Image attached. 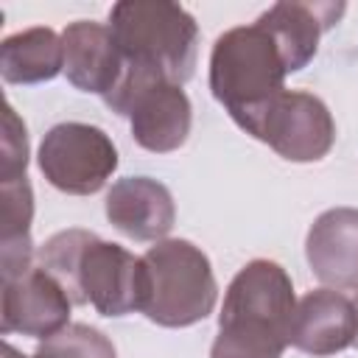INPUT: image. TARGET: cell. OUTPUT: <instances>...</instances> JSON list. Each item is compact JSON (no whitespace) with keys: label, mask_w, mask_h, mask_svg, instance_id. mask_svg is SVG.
Instances as JSON below:
<instances>
[{"label":"cell","mask_w":358,"mask_h":358,"mask_svg":"<svg viewBox=\"0 0 358 358\" xmlns=\"http://www.w3.org/2000/svg\"><path fill=\"white\" fill-rule=\"evenodd\" d=\"M28 168V131L11 103L3 112V157H0V182L25 176Z\"/></svg>","instance_id":"ac0fdd59"},{"label":"cell","mask_w":358,"mask_h":358,"mask_svg":"<svg viewBox=\"0 0 358 358\" xmlns=\"http://www.w3.org/2000/svg\"><path fill=\"white\" fill-rule=\"evenodd\" d=\"M36 162L42 176L56 190L92 196L117 171V148L103 129L67 120L48 129L39 143Z\"/></svg>","instance_id":"8992f818"},{"label":"cell","mask_w":358,"mask_h":358,"mask_svg":"<svg viewBox=\"0 0 358 358\" xmlns=\"http://www.w3.org/2000/svg\"><path fill=\"white\" fill-rule=\"evenodd\" d=\"M109 31L123 56V78L115 90L137 81L182 87L193 76L199 25L185 6L171 0H120L109 8Z\"/></svg>","instance_id":"3957f363"},{"label":"cell","mask_w":358,"mask_h":358,"mask_svg":"<svg viewBox=\"0 0 358 358\" xmlns=\"http://www.w3.org/2000/svg\"><path fill=\"white\" fill-rule=\"evenodd\" d=\"M34 358H117L115 344L90 324H67L45 338Z\"/></svg>","instance_id":"2e32d148"},{"label":"cell","mask_w":358,"mask_h":358,"mask_svg":"<svg viewBox=\"0 0 358 358\" xmlns=\"http://www.w3.org/2000/svg\"><path fill=\"white\" fill-rule=\"evenodd\" d=\"M3 355H6V358H28V355H22L20 350H14L11 344H6V347H3Z\"/></svg>","instance_id":"d6986e66"},{"label":"cell","mask_w":358,"mask_h":358,"mask_svg":"<svg viewBox=\"0 0 358 358\" xmlns=\"http://www.w3.org/2000/svg\"><path fill=\"white\" fill-rule=\"evenodd\" d=\"M64 76L81 92L106 98L123 78V56L109 25L95 20H76L62 31Z\"/></svg>","instance_id":"4fadbf2b"},{"label":"cell","mask_w":358,"mask_h":358,"mask_svg":"<svg viewBox=\"0 0 358 358\" xmlns=\"http://www.w3.org/2000/svg\"><path fill=\"white\" fill-rule=\"evenodd\" d=\"M344 14L341 3H296V0H282L268 6L257 22L274 36L285 70L299 73L308 67V62L319 50V39L327 28L336 25V20Z\"/></svg>","instance_id":"5bb4252c"},{"label":"cell","mask_w":358,"mask_h":358,"mask_svg":"<svg viewBox=\"0 0 358 358\" xmlns=\"http://www.w3.org/2000/svg\"><path fill=\"white\" fill-rule=\"evenodd\" d=\"M285 76L282 53L257 20L224 31L213 45L210 90L243 131L285 90Z\"/></svg>","instance_id":"277c9868"},{"label":"cell","mask_w":358,"mask_h":358,"mask_svg":"<svg viewBox=\"0 0 358 358\" xmlns=\"http://www.w3.org/2000/svg\"><path fill=\"white\" fill-rule=\"evenodd\" d=\"M355 310H358V305H355Z\"/></svg>","instance_id":"ffe728a7"},{"label":"cell","mask_w":358,"mask_h":358,"mask_svg":"<svg viewBox=\"0 0 358 358\" xmlns=\"http://www.w3.org/2000/svg\"><path fill=\"white\" fill-rule=\"evenodd\" d=\"M305 257L319 282L336 291H358V210H324L308 229Z\"/></svg>","instance_id":"8fae6325"},{"label":"cell","mask_w":358,"mask_h":358,"mask_svg":"<svg viewBox=\"0 0 358 358\" xmlns=\"http://www.w3.org/2000/svg\"><path fill=\"white\" fill-rule=\"evenodd\" d=\"M0 193H3V241L28 238L34 218V190L28 176L0 182Z\"/></svg>","instance_id":"e0dca14e"},{"label":"cell","mask_w":358,"mask_h":358,"mask_svg":"<svg viewBox=\"0 0 358 358\" xmlns=\"http://www.w3.org/2000/svg\"><path fill=\"white\" fill-rule=\"evenodd\" d=\"M64 73V42L53 28L36 25L0 42V76L8 84H42Z\"/></svg>","instance_id":"9a60e30c"},{"label":"cell","mask_w":358,"mask_h":358,"mask_svg":"<svg viewBox=\"0 0 358 358\" xmlns=\"http://www.w3.org/2000/svg\"><path fill=\"white\" fill-rule=\"evenodd\" d=\"M39 266L64 285L73 302H90L101 316H126L145 308V260L95 232L62 229L50 235L39 249Z\"/></svg>","instance_id":"6da1fadb"},{"label":"cell","mask_w":358,"mask_h":358,"mask_svg":"<svg viewBox=\"0 0 358 358\" xmlns=\"http://www.w3.org/2000/svg\"><path fill=\"white\" fill-rule=\"evenodd\" d=\"M296 313L288 271L266 257L249 260L229 282L210 358H280Z\"/></svg>","instance_id":"7a4b0ae2"},{"label":"cell","mask_w":358,"mask_h":358,"mask_svg":"<svg viewBox=\"0 0 358 358\" xmlns=\"http://www.w3.org/2000/svg\"><path fill=\"white\" fill-rule=\"evenodd\" d=\"M70 294L64 285L39 268H28L25 274L3 282V302H0V330L6 336L22 333L34 338H50L70 319Z\"/></svg>","instance_id":"9c48e42d"},{"label":"cell","mask_w":358,"mask_h":358,"mask_svg":"<svg viewBox=\"0 0 358 358\" xmlns=\"http://www.w3.org/2000/svg\"><path fill=\"white\" fill-rule=\"evenodd\" d=\"M103 103L129 117L131 137L151 154H168L187 143L193 106L179 84L171 81H137L115 90Z\"/></svg>","instance_id":"ba28073f"},{"label":"cell","mask_w":358,"mask_h":358,"mask_svg":"<svg viewBox=\"0 0 358 358\" xmlns=\"http://www.w3.org/2000/svg\"><path fill=\"white\" fill-rule=\"evenodd\" d=\"M358 338V310L350 296L336 288L308 291L296 302L291 322V344L299 352L324 358L344 352Z\"/></svg>","instance_id":"30bf717a"},{"label":"cell","mask_w":358,"mask_h":358,"mask_svg":"<svg viewBox=\"0 0 358 358\" xmlns=\"http://www.w3.org/2000/svg\"><path fill=\"white\" fill-rule=\"evenodd\" d=\"M148 299L143 313L159 327H190L207 319L218 299L210 257L185 238L157 241L145 255Z\"/></svg>","instance_id":"5b68a950"},{"label":"cell","mask_w":358,"mask_h":358,"mask_svg":"<svg viewBox=\"0 0 358 358\" xmlns=\"http://www.w3.org/2000/svg\"><path fill=\"white\" fill-rule=\"evenodd\" d=\"M109 224L131 241H165L176 221L171 190L151 176H123L106 193Z\"/></svg>","instance_id":"7c38bea8"},{"label":"cell","mask_w":358,"mask_h":358,"mask_svg":"<svg viewBox=\"0 0 358 358\" xmlns=\"http://www.w3.org/2000/svg\"><path fill=\"white\" fill-rule=\"evenodd\" d=\"M255 140L288 162H319L336 143V123L327 103L305 90H282L249 126Z\"/></svg>","instance_id":"52a82bcc"}]
</instances>
